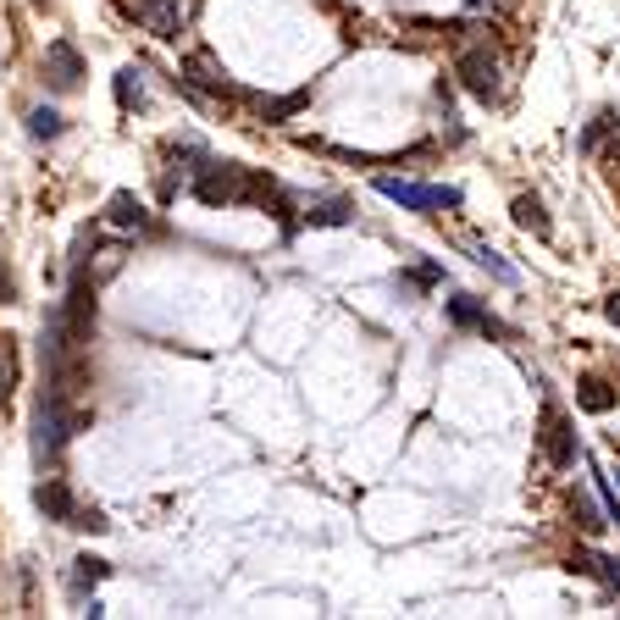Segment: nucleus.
I'll return each mask as SVG.
<instances>
[{"label": "nucleus", "instance_id": "18", "mask_svg": "<svg viewBox=\"0 0 620 620\" xmlns=\"http://www.w3.org/2000/svg\"><path fill=\"white\" fill-rule=\"evenodd\" d=\"M111 89H117V106H122V111H144V106H150V95H144V72H139V67H122Z\"/></svg>", "mask_w": 620, "mask_h": 620}, {"label": "nucleus", "instance_id": "14", "mask_svg": "<svg viewBox=\"0 0 620 620\" xmlns=\"http://www.w3.org/2000/svg\"><path fill=\"white\" fill-rule=\"evenodd\" d=\"M106 576H111V565L100 560V554H78V560H72V576H67V587H72L78 598H84L89 587H100Z\"/></svg>", "mask_w": 620, "mask_h": 620}, {"label": "nucleus", "instance_id": "21", "mask_svg": "<svg viewBox=\"0 0 620 620\" xmlns=\"http://www.w3.org/2000/svg\"><path fill=\"white\" fill-rule=\"evenodd\" d=\"M471 261H477L482 272H493V277H499V283H515V272H510V266L499 261V250H488V244H477V250H471Z\"/></svg>", "mask_w": 620, "mask_h": 620}, {"label": "nucleus", "instance_id": "1", "mask_svg": "<svg viewBox=\"0 0 620 620\" xmlns=\"http://www.w3.org/2000/svg\"><path fill=\"white\" fill-rule=\"evenodd\" d=\"M189 194L200 205H239V200H250V167L200 155V167H194V178H189Z\"/></svg>", "mask_w": 620, "mask_h": 620}, {"label": "nucleus", "instance_id": "2", "mask_svg": "<svg viewBox=\"0 0 620 620\" xmlns=\"http://www.w3.org/2000/svg\"><path fill=\"white\" fill-rule=\"evenodd\" d=\"M454 78H460V89L471 100H482V106H493V100L504 95V72H499V56L482 45L460 50V61H454Z\"/></svg>", "mask_w": 620, "mask_h": 620}, {"label": "nucleus", "instance_id": "9", "mask_svg": "<svg viewBox=\"0 0 620 620\" xmlns=\"http://www.w3.org/2000/svg\"><path fill=\"white\" fill-rule=\"evenodd\" d=\"M449 322H454V327H477V333H488V338H515L510 327H504L488 305H477L471 294H454V299H449Z\"/></svg>", "mask_w": 620, "mask_h": 620}, {"label": "nucleus", "instance_id": "13", "mask_svg": "<svg viewBox=\"0 0 620 620\" xmlns=\"http://www.w3.org/2000/svg\"><path fill=\"white\" fill-rule=\"evenodd\" d=\"M615 388H609V382L604 377H582V382H576V405H582L587 410V416H609V410H615Z\"/></svg>", "mask_w": 620, "mask_h": 620}, {"label": "nucleus", "instance_id": "23", "mask_svg": "<svg viewBox=\"0 0 620 620\" xmlns=\"http://www.w3.org/2000/svg\"><path fill=\"white\" fill-rule=\"evenodd\" d=\"M17 299V277H12V266L0 261V305H12Z\"/></svg>", "mask_w": 620, "mask_h": 620}, {"label": "nucleus", "instance_id": "12", "mask_svg": "<svg viewBox=\"0 0 620 620\" xmlns=\"http://www.w3.org/2000/svg\"><path fill=\"white\" fill-rule=\"evenodd\" d=\"M571 571H576V576H593V582H604V593H609V598H620V560H615V554L576 549Z\"/></svg>", "mask_w": 620, "mask_h": 620}, {"label": "nucleus", "instance_id": "10", "mask_svg": "<svg viewBox=\"0 0 620 620\" xmlns=\"http://www.w3.org/2000/svg\"><path fill=\"white\" fill-rule=\"evenodd\" d=\"M34 504H39V515L45 521H56V526H72V510H78V499H72V488L61 477H45L34 488Z\"/></svg>", "mask_w": 620, "mask_h": 620}, {"label": "nucleus", "instance_id": "17", "mask_svg": "<svg viewBox=\"0 0 620 620\" xmlns=\"http://www.w3.org/2000/svg\"><path fill=\"white\" fill-rule=\"evenodd\" d=\"M299 222H305V227H349V222H355V205H349V200H322V205H310Z\"/></svg>", "mask_w": 620, "mask_h": 620}, {"label": "nucleus", "instance_id": "11", "mask_svg": "<svg viewBox=\"0 0 620 620\" xmlns=\"http://www.w3.org/2000/svg\"><path fill=\"white\" fill-rule=\"evenodd\" d=\"M106 222H111V227H122V233H150V227H155V216L144 211V200H139V194L117 189V194H111V205H106Z\"/></svg>", "mask_w": 620, "mask_h": 620}, {"label": "nucleus", "instance_id": "8", "mask_svg": "<svg viewBox=\"0 0 620 620\" xmlns=\"http://www.w3.org/2000/svg\"><path fill=\"white\" fill-rule=\"evenodd\" d=\"M84 56H78V50L67 45V39H50L45 45V84L56 89V95H67V89H78L84 84Z\"/></svg>", "mask_w": 620, "mask_h": 620}, {"label": "nucleus", "instance_id": "24", "mask_svg": "<svg viewBox=\"0 0 620 620\" xmlns=\"http://www.w3.org/2000/svg\"><path fill=\"white\" fill-rule=\"evenodd\" d=\"M410 283H443V266H432V261H421L416 272H410Z\"/></svg>", "mask_w": 620, "mask_h": 620}, {"label": "nucleus", "instance_id": "4", "mask_svg": "<svg viewBox=\"0 0 620 620\" xmlns=\"http://www.w3.org/2000/svg\"><path fill=\"white\" fill-rule=\"evenodd\" d=\"M56 316H61V327H67L72 344H84V349H89V338H95V283H89L84 272H72L67 299L56 305Z\"/></svg>", "mask_w": 620, "mask_h": 620}, {"label": "nucleus", "instance_id": "5", "mask_svg": "<svg viewBox=\"0 0 620 620\" xmlns=\"http://www.w3.org/2000/svg\"><path fill=\"white\" fill-rule=\"evenodd\" d=\"M537 443H543V454H549L554 471H571V465H576V427H571V416H565L554 399L543 405V427H537Z\"/></svg>", "mask_w": 620, "mask_h": 620}, {"label": "nucleus", "instance_id": "25", "mask_svg": "<svg viewBox=\"0 0 620 620\" xmlns=\"http://www.w3.org/2000/svg\"><path fill=\"white\" fill-rule=\"evenodd\" d=\"M604 316H609V322L620 327V294H609V299H604Z\"/></svg>", "mask_w": 620, "mask_h": 620}, {"label": "nucleus", "instance_id": "7", "mask_svg": "<svg viewBox=\"0 0 620 620\" xmlns=\"http://www.w3.org/2000/svg\"><path fill=\"white\" fill-rule=\"evenodd\" d=\"M183 78H189V89H200V95H211V100H244V89L216 67L211 50H189V56H183Z\"/></svg>", "mask_w": 620, "mask_h": 620}, {"label": "nucleus", "instance_id": "22", "mask_svg": "<svg viewBox=\"0 0 620 620\" xmlns=\"http://www.w3.org/2000/svg\"><path fill=\"white\" fill-rule=\"evenodd\" d=\"M72 526H78V532H111V521H106V510H72Z\"/></svg>", "mask_w": 620, "mask_h": 620}, {"label": "nucleus", "instance_id": "15", "mask_svg": "<svg viewBox=\"0 0 620 620\" xmlns=\"http://www.w3.org/2000/svg\"><path fill=\"white\" fill-rule=\"evenodd\" d=\"M255 111H261L266 122H288L294 111H305V100H310V89H294V95H283V100H266V95H244Z\"/></svg>", "mask_w": 620, "mask_h": 620}, {"label": "nucleus", "instance_id": "20", "mask_svg": "<svg viewBox=\"0 0 620 620\" xmlns=\"http://www.w3.org/2000/svg\"><path fill=\"white\" fill-rule=\"evenodd\" d=\"M61 128H67V117H61L56 106H34V111H28V139L50 144V139H61Z\"/></svg>", "mask_w": 620, "mask_h": 620}, {"label": "nucleus", "instance_id": "3", "mask_svg": "<svg viewBox=\"0 0 620 620\" xmlns=\"http://www.w3.org/2000/svg\"><path fill=\"white\" fill-rule=\"evenodd\" d=\"M377 194L382 200H394V205H405V211H421V216H432L438 205H449V211H460L465 205V194L460 189H449V183H405V178H377Z\"/></svg>", "mask_w": 620, "mask_h": 620}, {"label": "nucleus", "instance_id": "19", "mask_svg": "<svg viewBox=\"0 0 620 620\" xmlns=\"http://www.w3.org/2000/svg\"><path fill=\"white\" fill-rule=\"evenodd\" d=\"M571 521H576V526H582V532H587V537H598V532H604V526H609V515H604V510H598V504H593V499H587V493H582V488H571Z\"/></svg>", "mask_w": 620, "mask_h": 620}, {"label": "nucleus", "instance_id": "16", "mask_svg": "<svg viewBox=\"0 0 620 620\" xmlns=\"http://www.w3.org/2000/svg\"><path fill=\"white\" fill-rule=\"evenodd\" d=\"M515 227H526V233H537V239H549L554 233V222H549V211H543L537 194H521V200H515Z\"/></svg>", "mask_w": 620, "mask_h": 620}, {"label": "nucleus", "instance_id": "6", "mask_svg": "<svg viewBox=\"0 0 620 620\" xmlns=\"http://www.w3.org/2000/svg\"><path fill=\"white\" fill-rule=\"evenodd\" d=\"M122 17H133V23L155 39L183 34V0H122Z\"/></svg>", "mask_w": 620, "mask_h": 620}]
</instances>
